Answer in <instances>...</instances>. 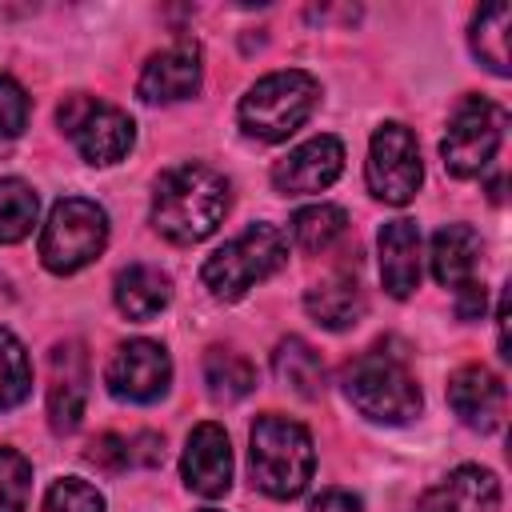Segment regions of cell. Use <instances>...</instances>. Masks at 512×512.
<instances>
[{
  "label": "cell",
  "mask_w": 512,
  "mask_h": 512,
  "mask_svg": "<svg viewBox=\"0 0 512 512\" xmlns=\"http://www.w3.org/2000/svg\"><path fill=\"white\" fill-rule=\"evenodd\" d=\"M204 384L216 404H236L256 388V368L232 348H208L204 356Z\"/></svg>",
  "instance_id": "23"
},
{
  "label": "cell",
  "mask_w": 512,
  "mask_h": 512,
  "mask_svg": "<svg viewBox=\"0 0 512 512\" xmlns=\"http://www.w3.org/2000/svg\"><path fill=\"white\" fill-rule=\"evenodd\" d=\"M84 456L96 468H104V472H120V468H132V440L128 436H116V432H104V436H96L88 444Z\"/></svg>",
  "instance_id": "30"
},
{
  "label": "cell",
  "mask_w": 512,
  "mask_h": 512,
  "mask_svg": "<svg viewBox=\"0 0 512 512\" xmlns=\"http://www.w3.org/2000/svg\"><path fill=\"white\" fill-rule=\"evenodd\" d=\"M60 128L72 136L76 152L88 160V164H116L128 156L132 140H136V128L128 120V112H120L116 104H104L96 96H68L56 112Z\"/></svg>",
  "instance_id": "8"
},
{
  "label": "cell",
  "mask_w": 512,
  "mask_h": 512,
  "mask_svg": "<svg viewBox=\"0 0 512 512\" xmlns=\"http://www.w3.org/2000/svg\"><path fill=\"white\" fill-rule=\"evenodd\" d=\"M504 124H508V116H504L500 104H492V100H484V96L460 100V108L452 112L448 132H444V140H440L444 168H448L452 176H460V180L480 176V172L492 164V156H496V148H500V140H504Z\"/></svg>",
  "instance_id": "7"
},
{
  "label": "cell",
  "mask_w": 512,
  "mask_h": 512,
  "mask_svg": "<svg viewBox=\"0 0 512 512\" xmlns=\"http://www.w3.org/2000/svg\"><path fill=\"white\" fill-rule=\"evenodd\" d=\"M116 308L128 316V320H152L156 312L168 308L172 300V280L152 268V264H128L120 276H116Z\"/></svg>",
  "instance_id": "20"
},
{
  "label": "cell",
  "mask_w": 512,
  "mask_h": 512,
  "mask_svg": "<svg viewBox=\"0 0 512 512\" xmlns=\"http://www.w3.org/2000/svg\"><path fill=\"white\" fill-rule=\"evenodd\" d=\"M24 124H28V96L8 72H0V136L12 140L24 132Z\"/></svg>",
  "instance_id": "29"
},
{
  "label": "cell",
  "mask_w": 512,
  "mask_h": 512,
  "mask_svg": "<svg viewBox=\"0 0 512 512\" xmlns=\"http://www.w3.org/2000/svg\"><path fill=\"white\" fill-rule=\"evenodd\" d=\"M228 212V180L208 164H176L156 180L152 228L172 244H200Z\"/></svg>",
  "instance_id": "1"
},
{
  "label": "cell",
  "mask_w": 512,
  "mask_h": 512,
  "mask_svg": "<svg viewBox=\"0 0 512 512\" xmlns=\"http://www.w3.org/2000/svg\"><path fill=\"white\" fill-rule=\"evenodd\" d=\"M108 244V212L96 200L64 196L52 204L48 224L40 232V260L56 276H72L92 264Z\"/></svg>",
  "instance_id": "6"
},
{
  "label": "cell",
  "mask_w": 512,
  "mask_h": 512,
  "mask_svg": "<svg viewBox=\"0 0 512 512\" xmlns=\"http://www.w3.org/2000/svg\"><path fill=\"white\" fill-rule=\"evenodd\" d=\"M368 188L376 200L384 204H408L424 180V164H420V144L412 136V128L388 120L372 132L368 144Z\"/></svg>",
  "instance_id": "9"
},
{
  "label": "cell",
  "mask_w": 512,
  "mask_h": 512,
  "mask_svg": "<svg viewBox=\"0 0 512 512\" xmlns=\"http://www.w3.org/2000/svg\"><path fill=\"white\" fill-rule=\"evenodd\" d=\"M448 404L460 416V424L476 432H496L508 412V388L484 364H468L448 380Z\"/></svg>",
  "instance_id": "12"
},
{
  "label": "cell",
  "mask_w": 512,
  "mask_h": 512,
  "mask_svg": "<svg viewBox=\"0 0 512 512\" xmlns=\"http://www.w3.org/2000/svg\"><path fill=\"white\" fill-rule=\"evenodd\" d=\"M508 24H512V4H504V0L484 4L472 20V52L496 76L512 72V64H508Z\"/></svg>",
  "instance_id": "22"
},
{
  "label": "cell",
  "mask_w": 512,
  "mask_h": 512,
  "mask_svg": "<svg viewBox=\"0 0 512 512\" xmlns=\"http://www.w3.org/2000/svg\"><path fill=\"white\" fill-rule=\"evenodd\" d=\"M32 392V364H28V352L24 344L0 328V412L16 408L24 396Z\"/></svg>",
  "instance_id": "26"
},
{
  "label": "cell",
  "mask_w": 512,
  "mask_h": 512,
  "mask_svg": "<svg viewBox=\"0 0 512 512\" xmlns=\"http://www.w3.org/2000/svg\"><path fill=\"white\" fill-rule=\"evenodd\" d=\"M180 472H184V484L196 492V496H224L232 488V444H228V432L220 424H196L188 444H184V460H180Z\"/></svg>",
  "instance_id": "13"
},
{
  "label": "cell",
  "mask_w": 512,
  "mask_h": 512,
  "mask_svg": "<svg viewBox=\"0 0 512 512\" xmlns=\"http://www.w3.org/2000/svg\"><path fill=\"white\" fill-rule=\"evenodd\" d=\"M272 372H276V380H280L288 392H296V396H304V400H316V396L324 392V360H320V352H316L308 340H300V336H288V340L276 344V352H272Z\"/></svg>",
  "instance_id": "21"
},
{
  "label": "cell",
  "mask_w": 512,
  "mask_h": 512,
  "mask_svg": "<svg viewBox=\"0 0 512 512\" xmlns=\"http://www.w3.org/2000/svg\"><path fill=\"white\" fill-rule=\"evenodd\" d=\"M284 260H288L284 232L276 224H248L236 240H228L204 260L200 280L216 300H240L248 288L280 272Z\"/></svg>",
  "instance_id": "4"
},
{
  "label": "cell",
  "mask_w": 512,
  "mask_h": 512,
  "mask_svg": "<svg viewBox=\"0 0 512 512\" xmlns=\"http://www.w3.org/2000/svg\"><path fill=\"white\" fill-rule=\"evenodd\" d=\"M416 512H500V480L480 464H460L420 496Z\"/></svg>",
  "instance_id": "16"
},
{
  "label": "cell",
  "mask_w": 512,
  "mask_h": 512,
  "mask_svg": "<svg viewBox=\"0 0 512 512\" xmlns=\"http://www.w3.org/2000/svg\"><path fill=\"white\" fill-rule=\"evenodd\" d=\"M304 308L316 324L332 328V332H348L360 324L368 300H364V288L352 272H332L324 280H316L308 292H304Z\"/></svg>",
  "instance_id": "18"
},
{
  "label": "cell",
  "mask_w": 512,
  "mask_h": 512,
  "mask_svg": "<svg viewBox=\"0 0 512 512\" xmlns=\"http://www.w3.org/2000/svg\"><path fill=\"white\" fill-rule=\"evenodd\" d=\"M348 232V212L336 204H312L292 216V240L300 252H328Z\"/></svg>",
  "instance_id": "24"
},
{
  "label": "cell",
  "mask_w": 512,
  "mask_h": 512,
  "mask_svg": "<svg viewBox=\"0 0 512 512\" xmlns=\"http://www.w3.org/2000/svg\"><path fill=\"white\" fill-rule=\"evenodd\" d=\"M32 496V464L16 448H0V512H24Z\"/></svg>",
  "instance_id": "27"
},
{
  "label": "cell",
  "mask_w": 512,
  "mask_h": 512,
  "mask_svg": "<svg viewBox=\"0 0 512 512\" xmlns=\"http://www.w3.org/2000/svg\"><path fill=\"white\" fill-rule=\"evenodd\" d=\"M380 280L388 296L404 300L420 288V228L416 220H388L380 228Z\"/></svg>",
  "instance_id": "17"
},
{
  "label": "cell",
  "mask_w": 512,
  "mask_h": 512,
  "mask_svg": "<svg viewBox=\"0 0 512 512\" xmlns=\"http://www.w3.org/2000/svg\"><path fill=\"white\" fill-rule=\"evenodd\" d=\"M308 512H364V504H360V496H352L344 488H328V492H320L312 500Z\"/></svg>",
  "instance_id": "31"
},
{
  "label": "cell",
  "mask_w": 512,
  "mask_h": 512,
  "mask_svg": "<svg viewBox=\"0 0 512 512\" xmlns=\"http://www.w3.org/2000/svg\"><path fill=\"white\" fill-rule=\"evenodd\" d=\"M496 344H500V356L508 360L512 352H508V300H500V308H496Z\"/></svg>",
  "instance_id": "33"
},
{
  "label": "cell",
  "mask_w": 512,
  "mask_h": 512,
  "mask_svg": "<svg viewBox=\"0 0 512 512\" xmlns=\"http://www.w3.org/2000/svg\"><path fill=\"white\" fill-rule=\"evenodd\" d=\"M36 212H40V200L24 180L16 176L0 180V244L24 240L36 224Z\"/></svg>",
  "instance_id": "25"
},
{
  "label": "cell",
  "mask_w": 512,
  "mask_h": 512,
  "mask_svg": "<svg viewBox=\"0 0 512 512\" xmlns=\"http://www.w3.org/2000/svg\"><path fill=\"white\" fill-rule=\"evenodd\" d=\"M88 400V360L80 344H56L48 356V424L72 432Z\"/></svg>",
  "instance_id": "14"
},
{
  "label": "cell",
  "mask_w": 512,
  "mask_h": 512,
  "mask_svg": "<svg viewBox=\"0 0 512 512\" xmlns=\"http://www.w3.org/2000/svg\"><path fill=\"white\" fill-rule=\"evenodd\" d=\"M248 464H252V484L260 492H268L276 500L300 496L316 468L308 428L280 412H264L248 436Z\"/></svg>",
  "instance_id": "2"
},
{
  "label": "cell",
  "mask_w": 512,
  "mask_h": 512,
  "mask_svg": "<svg viewBox=\"0 0 512 512\" xmlns=\"http://www.w3.org/2000/svg\"><path fill=\"white\" fill-rule=\"evenodd\" d=\"M204 512H216V508H204Z\"/></svg>",
  "instance_id": "34"
},
{
  "label": "cell",
  "mask_w": 512,
  "mask_h": 512,
  "mask_svg": "<svg viewBox=\"0 0 512 512\" xmlns=\"http://www.w3.org/2000/svg\"><path fill=\"white\" fill-rule=\"evenodd\" d=\"M480 268V236L468 224H444L432 236V276L436 284L460 292L464 284L476 280Z\"/></svg>",
  "instance_id": "19"
},
{
  "label": "cell",
  "mask_w": 512,
  "mask_h": 512,
  "mask_svg": "<svg viewBox=\"0 0 512 512\" xmlns=\"http://www.w3.org/2000/svg\"><path fill=\"white\" fill-rule=\"evenodd\" d=\"M200 72H204L200 48L196 44H172L144 64L136 92L148 104H176V100H188L200 92Z\"/></svg>",
  "instance_id": "15"
},
{
  "label": "cell",
  "mask_w": 512,
  "mask_h": 512,
  "mask_svg": "<svg viewBox=\"0 0 512 512\" xmlns=\"http://www.w3.org/2000/svg\"><path fill=\"white\" fill-rule=\"evenodd\" d=\"M44 512H104V496L80 480V476H64L48 488L44 496Z\"/></svg>",
  "instance_id": "28"
},
{
  "label": "cell",
  "mask_w": 512,
  "mask_h": 512,
  "mask_svg": "<svg viewBox=\"0 0 512 512\" xmlns=\"http://www.w3.org/2000/svg\"><path fill=\"white\" fill-rule=\"evenodd\" d=\"M316 100H320V84L308 72H300V68L272 72V76L256 80L248 88V96L240 100V128H244V136L260 140V144L288 140L312 116Z\"/></svg>",
  "instance_id": "5"
},
{
  "label": "cell",
  "mask_w": 512,
  "mask_h": 512,
  "mask_svg": "<svg viewBox=\"0 0 512 512\" xmlns=\"http://www.w3.org/2000/svg\"><path fill=\"white\" fill-rule=\"evenodd\" d=\"M344 396L360 416L380 424H408L424 404L408 364L384 348H368L344 368Z\"/></svg>",
  "instance_id": "3"
},
{
  "label": "cell",
  "mask_w": 512,
  "mask_h": 512,
  "mask_svg": "<svg viewBox=\"0 0 512 512\" xmlns=\"http://www.w3.org/2000/svg\"><path fill=\"white\" fill-rule=\"evenodd\" d=\"M108 392L116 400H132V404H152L168 392L172 380V360L156 340H128L112 352L108 360Z\"/></svg>",
  "instance_id": "10"
},
{
  "label": "cell",
  "mask_w": 512,
  "mask_h": 512,
  "mask_svg": "<svg viewBox=\"0 0 512 512\" xmlns=\"http://www.w3.org/2000/svg\"><path fill=\"white\" fill-rule=\"evenodd\" d=\"M344 168V144L336 136H312L272 168V184L284 196H312L324 192Z\"/></svg>",
  "instance_id": "11"
},
{
  "label": "cell",
  "mask_w": 512,
  "mask_h": 512,
  "mask_svg": "<svg viewBox=\"0 0 512 512\" xmlns=\"http://www.w3.org/2000/svg\"><path fill=\"white\" fill-rule=\"evenodd\" d=\"M456 312H460V320H480L484 316V284L480 280H472L456 292Z\"/></svg>",
  "instance_id": "32"
}]
</instances>
